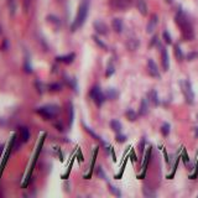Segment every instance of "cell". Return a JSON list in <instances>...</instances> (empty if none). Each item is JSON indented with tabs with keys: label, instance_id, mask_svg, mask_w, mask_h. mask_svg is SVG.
<instances>
[{
	"label": "cell",
	"instance_id": "1",
	"mask_svg": "<svg viewBox=\"0 0 198 198\" xmlns=\"http://www.w3.org/2000/svg\"><path fill=\"white\" fill-rule=\"evenodd\" d=\"M88 11H89V0H82L78 7V13L76 16V20L72 24V31H76L77 29H79L82 25L84 24L85 19L88 16Z\"/></svg>",
	"mask_w": 198,
	"mask_h": 198
},
{
	"label": "cell",
	"instance_id": "2",
	"mask_svg": "<svg viewBox=\"0 0 198 198\" xmlns=\"http://www.w3.org/2000/svg\"><path fill=\"white\" fill-rule=\"evenodd\" d=\"M36 113L40 114L45 120H51V119H53L59 113V108L57 105H53V104H48V105L37 108Z\"/></svg>",
	"mask_w": 198,
	"mask_h": 198
},
{
	"label": "cell",
	"instance_id": "3",
	"mask_svg": "<svg viewBox=\"0 0 198 198\" xmlns=\"http://www.w3.org/2000/svg\"><path fill=\"white\" fill-rule=\"evenodd\" d=\"M180 85H181L182 93H183V95H185V98H186V102H187L188 104H193V103H195V93H193L191 82L187 81V79L181 81L180 82Z\"/></svg>",
	"mask_w": 198,
	"mask_h": 198
},
{
	"label": "cell",
	"instance_id": "4",
	"mask_svg": "<svg viewBox=\"0 0 198 198\" xmlns=\"http://www.w3.org/2000/svg\"><path fill=\"white\" fill-rule=\"evenodd\" d=\"M89 95H91V98L94 100L95 104L98 107H100L102 104L104 103V100H105V94H103V92L100 91V88L98 85H95V87H93L91 89V93H89Z\"/></svg>",
	"mask_w": 198,
	"mask_h": 198
},
{
	"label": "cell",
	"instance_id": "5",
	"mask_svg": "<svg viewBox=\"0 0 198 198\" xmlns=\"http://www.w3.org/2000/svg\"><path fill=\"white\" fill-rule=\"evenodd\" d=\"M147 68H149V73H150L152 77L161 78V74H160V71L157 68V65L155 63L154 59H149V61H147Z\"/></svg>",
	"mask_w": 198,
	"mask_h": 198
},
{
	"label": "cell",
	"instance_id": "6",
	"mask_svg": "<svg viewBox=\"0 0 198 198\" xmlns=\"http://www.w3.org/2000/svg\"><path fill=\"white\" fill-rule=\"evenodd\" d=\"M93 26H94V30L99 33V35H107L108 33V27L104 22L97 20V21L93 22Z\"/></svg>",
	"mask_w": 198,
	"mask_h": 198
},
{
	"label": "cell",
	"instance_id": "7",
	"mask_svg": "<svg viewBox=\"0 0 198 198\" xmlns=\"http://www.w3.org/2000/svg\"><path fill=\"white\" fill-rule=\"evenodd\" d=\"M161 56H162V67L163 71L167 72L170 68V59H169V52L165 47H161Z\"/></svg>",
	"mask_w": 198,
	"mask_h": 198
},
{
	"label": "cell",
	"instance_id": "8",
	"mask_svg": "<svg viewBox=\"0 0 198 198\" xmlns=\"http://www.w3.org/2000/svg\"><path fill=\"white\" fill-rule=\"evenodd\" d=\"M111 26H113V30L117 33H121L123 30H124V25H123V21L120 20V19L115 17L113 19V21H111Z\"/></svg>",
	"mask_w": 198,
	"mask_h": 198
},
{
	"label": "cell",
	"instance_id": "9",
	"mask_svg": "<svg viewBox=\"0 0 198 198\" xmlns=\"http://www.w3.org/2000/svg\"><path fill=\"white\" fill-rule=\"evenodd\" d=\"M74 58H76V55L74 53H69V55H66V56H58V57H56V59H57L58 62H63V63H66V65L72 63Z\"/></svg>",
	"mask_w": 198,
	"mask_h": 198
},
{
	"label": "cell",
	"instance_id": "10",
	"mask_svg": "<svg viewBox=\"0 0 198 198\" xmlns=\"http://www.w3.org/2000/svg\"><path fill=\"white\" fill-rule=\"evenodd\" d=\"M149 113V98H144L140 103V109H139V114L140 115H146Z\"/></svg>",
	"mask_w": 198,
	"mask_h": 198
},
{
	"label": "cell",
	"instance_id": "11",
	"mask_svg": "<svg viewBox=\"0 0 198 198\" xmlns=\"http://www.w3.org/2000/svg\"><path fill=\"white\" fill-rule=\"evenodd\" d=\"M156 25H157V16L156 15H154L151 19H150V21H149V24L146 26V31L147 33H152L155 31V29H156Z\"/></svg>",
	"mask_w": 198,
	"mask_h": 198
},
{
	"label": "cell",
	"instance_id": "12",
	"mask_svg": "<svg viewBox=\"0 0 198 198\" xmlns=\"http://www.w3.org/2000/svg\"><path fill=\"white\" fill-rule=\"evenodd\" d=\"M20 137L22 143H26V141L30 140V130L26 126H21L20 128Z\"/></svg>",
	"mask_w": 198,
	"mask_h": 198
},
{
	"label": "cell",
	"instance_id": "13",
	"mask_svg": "<svg viewBox=\"0 0 198 198\" xmlns=\"http://www.w3.org/2000/svg\"><path fill=\"white\" fill-rule=\"evenodd\" d=\"M110 128L113 131H115L117 134H119L121 131V129H123V126H121V123L117 120V119H113V120L110 121Z\"/></svg>",
	"mask_w": 198,
	"mask_h": 198
},
{
	"label": "cell",
	"instance_id": "14",
	"mask_svg": "<svg viewBox=\"0 0 198 198\" xmlns=\"http://www.w3.org/2000/svg\"><path fill=\"white\" fill-rule=\"evenodd\" d=\"M149 98H150L151 100V103L154 104V105H159L160 104V99H159V94H157V92L155 91V89H152V91L149 93Z\"/></svg>",
	"mask_w": 198,
	"mask_h": 198
},
{
	"label": "cell",
	"instance_id": "15",
	"mask_svg": "<svg viewBox=\"0 0 198 198\" xmlns=\"http://www.w3.org/2000/svg\"><path fill=\"white\" fill-rule=\"evenodd\" d=\"M118 95H119V93H118V91H117L115 88H109V89L107 91V93H105V97H107L108 99H110V100L117 99Z\"/></svg>",
	"mask_w": 198,
	"mask_h": 198
},
{
	"label": "cell",
	"instance_id": "16",
	"mask_svg": "<svg viewBox=\"0 0 198 198\" xmlns=\"http://www.w3.org/2000/svg\"><path fill=\"white\" fill-rule=\"evenodd\" d=\"M137 9H139L141 15L147 14V5H146V3H145V0H139V1H137Z\"/></svg>",
	"mask_w": 198,
	"mask_h": 198
},
{
	"label": "cell",
	"instance_id": "17",
	"mask_svg": "<svg viewBox=\"0 0 198 198\" xmlns=\"http://www.w3.org/2000/svg\"><path fill=\"white\" fill-rule=\"evenodd\" d=\"M128 47H129L130 51L136 50V48L139 47V40H136V39H129L128 40Z\"/></svg>",
	"mask_w": 198,
	"mask_h": 198
},
{
	"label": "cell",
	"instance_id": "18",
	"mask_svg": "<svg viewBox=\"0 0 198 198\" xmlns=\"http://www.w3.org/2000/svg\"><path fill=\"white\" fill-rule=\"evenodd\" d=\"M175 56H176L177 61H182L183 59V52H182L180 45H175Z\"/></svg>",
	"mask_w": 198,
	"mask_h": 198
},
{
	"label": "cell",
	"instance_id": "19",
	"mask_svg": "<svg viewBox=\"0 0 198 198\" xmlns=\"http://www.w3.org/2000/svg\"><path fill=\"white\" fill-rule=\"evenodd\" d=\"M125 115H126V118H128L130 121H135L136 119H137V114L135 113V110H133V109H128V110H126Z\"/></svg>",
	"mask_w": 198,
	"mask_h": 198
},
{
	"label": "cell",
	"instance_id": "20",
	"mask_svg": "<svg viewBox=\"0 0 198 198\" xmlns=\"http://www.w3.org/2000/svg\"><path fill=\"white\" fill-rule=\"evenodd\" d=\"M143 193H144V196H145V197H149V198L156 197V192H154L151 188L146 187V186H144V188H143Z\"/></svg>",
	"mask_w": 198,
	"mask_h": 198
},
{
	"label": "cell",
	"instance_id": "21",
	"mask_svg": "<svg viewBox=\"0 0 198 198\" xmlns=\"http://www.w3.org/2000/svg\"><path fill=\"white\" fill-rule=\"evenodd\" d=\"M24 68H25L26 73H32V66H31V63H30V57H29V56H26V57H25Z\"/></svg>",
	"mask_w": 198,
	"mask_h": 198
},
{
	"label": "cell",
	"instance_id": "22",
	"mask_svg": "<svg viewBox=\"0 0 198 198\" xmlns=\"http://www.w3.org/2000/svg\"><path fill=\"white\" fill-rule=\"evenodd\" d=\"M170 129H171V126L169 123H163L162 126H161V133H162V135L163 136H167L170 134Z\"/></svg>",
	"mask_w": 198,
	"mask_h": 198
},
{
	"label": "cell",
	"instance_id": "23",
	"mask_svg": "<svg viewBox=\"0 0 198 198\" xmlns=\"http://www.w3.org/2000/svg\"><path fill=\"white\" fill-rule=\"evenodd\" d=\"M130 4V0H117V7H119V9H124V7H126Z\"/></svg>",
	"mask_w": 198,
	"mask_h": 198
},
{
	"label": "cell",
	"instance_id": "24",
	"mask_svg": "<svg viewBox=\"0 0 198 198\" xmlns=\"http://www.w3.org/2000/svg\"><path fill=\"white\" fill-rule=\"evenodd\" d=\"M93 40H94V42H95L97 45H98V46H99L100 48H103V50H107V48H108V47H107V45L104 43L103 41L100 40L98 36H95V35H94V36H93Z\"/></svg>",
	"mask_w": 198,
	"mask_h": 198
},
{
	"label": "cell",
	"instance_id": "25",
	"mask_svg": "<svg viewBox=\"0 0 198 198\" xmlns=\"http://www.w3.org/2000/svg\"><path fill=\"white\" fill-rule=\"evenodd\" d=\"M48 89H50L51 92H58L62 89V85L59 83H52V84L48 85Z\"/></svg>",
	"mask_w": 198,
	"mask_h": 198
},
{
	"label": "cell",
	"instance_id": "26",
	"mask_svg": "<svg viewBox=\"0 0 198 198\" xmlns=\"http://www.w3.org/2000/svg\"><path fill=\"white\" fill-rule=\"evenodd\" d=\"M162 37H163V40H165V42H166L167 45H171V43H172V39H171L169 31H163V32H162Z\"/></svg>",
	"mask_w": 198,
	"mask_h": 198
},
{
	"label": "cell",
	"instance_id": "27",
	"mask_svg": "<svg viewBox=\"0 0 198 198\" xmlns=\"http://www.w3.org/2000/svg\"><path fill=\"white\" fill-rule=\"evenodd\" d=\"M114 72H115L114 66L111 65V63H109V66H108V68H107V72H105V76H107V77H110Z\"/></svg>",
	"mask_w": 198,
	"mask_h": 198
},
{
	"label": "cell",
	"instance_id": "28",
	"mask_svg": "<svg viewBox=\"0 0 198 198\" xmlns=\"http://www.w3.org/2000/svg\"><path fill=\"white\" fill-rule=\"evenodd\" d=\"M97 173H98V176L102 178V180H108V177H107V175L104 173V171H103V169L102 167H98V169H97Z\"/></svg>",
	"mask_w": 198,
	"mask_h": 198
},
{
	"label": "cell",
	"instance_id": "29",
	"mask_svg": "<svg viewBox=\"0 0 198 198\" xmlns=\"http://www.w3.org/2000/svg\"><path fill=\"white\" fill-rule=\"evenodd\" d=\"M35 85H36V89H37V92L40 93V94H42L43 93V85H42V83L39 81V79H36V82H35Z\"/></svg>",
	"mask_w": 198,
	"mask_h": 198
},
{
	"label": "cell",
	"instance_id": "30",
	"mask_svg": "<svg viewBox=\"0 0 198 198\" xmlns=\"http://www.w3.org/2000/svg\"><path fill=\"white\" fill-rule=\"evenodd\" d=\"M109 189H110V192L113 193V195H115L117 197H120L121 196V193H120V191L117 188V187H114V186H111V185H109Z\"/></svg>",
	"mask_w": 198,
	"mask_h": 198
},
{
	"label": "cell",
	"instance_id": "31",
	"mask_svg": "<svg viewBox=\"0 0 198 198\" xmlns=\"http://www.w3.org/2000/svg\"><path fill=\"white\" fill-rule=\"evenodd\" d=\"M126 139H128V137H126V135H121L120 133H119L118 135H117V137H115V140H117L118 143H120V144H121V143H125Z\"/></svg>",
	"mask_w": 198,
	"mask_h": 198
},
{
	"label": "cell",
	"instance_id": "32",
	"mask_svg": "<svg viewBox=\"0 0 198 198\" xmlns=\"http://www.w3.org/2000/svg\"><path fill=\"white\" fill-rule=\"evenodd\" d=\"M73 117H74V114H73V107H72V104L69 103V125H72V123H73Z\"/></svg>",
	"mask_w": 198,
	"mask_h": 198
},
{
	"label": "cell",
	"instance_id": "33",
	"mask_svg": "<svg viewBox=\"0 0 198 198\" xmlns=\"http://www.w3.org/2000/svg\"><path fill=\"white\" fill-rule=\"evenodd\" d=\"M182 160H183V162L186 163V165H188L189 163V159H188V155H187V152H186V150L182 151Z\"/></svg>",
	"mask_w": 198,
	"mask_h": 198
},
{
	"label": "cell",
	"instance_id": "34",
	"mask_svg": "<svg viewBox=\"0 0 198 198\" xmlns=\"http://www.w3.org/2000/svg\"><path fill=\"white\" fill-rule=\"evenodd\" d=\"M47 19H48V21L53 22V24H56V25H59V20H58V17L53 16V15H50V16H48Z\"/></svg>",
	"mask_w": 198,
	"mask_h": 198
},
{
	"label": "cell",
	"instance_id": "35",
	"mask_svg": "<svg viewBox=\"0 0 198 198\" xmlns=\"http://www.w3.org/2000/svg\"><path fill=\"white\" fill-rule=\"evenodd\" d=\"M196 57H198V53H197V52H191V53L187 56V59H188V61H192V59H195Z\"/></svg>",
	"mask_w": 198,
	"mask_h": 198
},
{
	"label": "cell",
	"instance_id": "36",
	"mask_svg": "<svg viewBox=\"0 0 198 198\" xmlns=\"http://www.w3.org/2000/svg\"><path fill=\"white\" fill-rule=\"evenodd\" d=\"M7 48H9V41H7L6 39L3 41V46H1V50L3 51H6Z\"/></svg>",
	"mask_w": 198,
	"mask_h": 198
},
{
	"label": "cell",
	"instance_id": "37",
	"mask_svg": "<svg viewBox=\"0 0 198 198\" xmlns=\"http://www.w3.org/2000/svg\"><path fill=\"white\" fill-rule=\"evenodd\" d=\"M30 4H31V0H24V10L25 11H29Z\"/></svg>",
	"mask_w": 198,
	"mask_h": 198
},
{
	"label": "cell",
	"instance_id": "38",
	"mask_svg": "<svg viewBox=\"0 0 198 198\" xmlns=\"http://www.w3.org/2000/svg\"><path fill=\"white\" fill-rule=\"evenodd\" d=\"M146 144V140L143 139V141H141V144H140V151L141 152H144V145Z\"/></svg>",
	"mask_w": 198,
	"mask_h": 198
},
{
	"label": "cell",
	"instance_id": "39",
	"mask_svg": "<svg viewBox=\"0 0 198 198\" xmlns=\"http://www.w3.org/2000/svg\"><path fill=\"white\" fill-rule=\"evenodd\" d=\"M156 43H157V37L154 36V37H152V41H151L150 46H154V45H156Z\"/></svg>",
	"mask_w": 198,
	"mask_h": 198
},
{
	"label": "cell",
	"instance_id": "40",
	"mask_svg": "<svg viewBox=\"0 0 198 198\" xmlns=\"http://www.w3.org/2000/svg\"><path fill=\"white\" fill-rule=\"evenodd\" d=\"M55 128H57V130H59V131H63V126L61 125V124H55Z\"/></svg>",
	"mask_w": 198,
	"mask_h": 198
},
{
	"label": "cell",
	"instance_id": "41",
	"mask_svg": "<svg viewBox=\"0 0 198 198\" xmlns=\"http://www.w3.org/2000/svg\"><path fill=\"white\" fill-rule=\"evenodd\" d=\"M131 160H133V161H137L136 155H134V152H131Z\"/></svg>",
	"mask_w": 198,
	"mask_h": 198
},
{
	"label": "cell",
	"instance_id": "42",
	"mask_svg": "<svg viewBox=\"0 0 198 198\" xmlns=\"http://www.w3.org/2000/svg\"><path fill=\"white\" fill-rule=\"evenodd\" d=\"M78 157H79V159H78V160H79V161H83V157H82V155H81V151L78 152Z\"/></svg>",
	"mask_w": 198,
	"mask_h": 198
},
{
	"label": "cell",
	"instance_id": "43",
	"mask_svg": "<svg viewBox=\"0 0 198 198\" xmlns=\"http://www.w3.org/2000/svg\"><path fill=\"white\" fill-rule=\"evenodd\" d=\"M195 131H196V136L198 137V126H197V128H195Z\"/></svg>",
	"mask_w": 198,
	"mask_h": 198
},
{
	"label": "cell",
	"instance_id": "44",
	"mask_svg": "<svg viewBox=\"0 0 198 198\" xmlns=\"http://www.w3.org/2000/svg\"><path fill=\"white\" fill-rule=\"evenodd\" d=\"M166 3L167 4H171V3H172V0H166Z\"/></svg>",
	"mask_w": 198,
	"mask_h": 198
},
{
	"label": "cell",
	"instance_id": "45",
	"mask_svg": "<svg viewBox=\"0 0 198 198\" xmlns=\"http://www.w3.org/2000/svg\"><path fill=\"white\" fill-rule=\"evenodd\" d=\"M1 149H3V146H0V151H1Z\"/></svg>",
	"mask_w": 198,
	"mask_h": 198
},
{
	"label": "cell",
	"instance_id": "46",
	"mask_svg": "<svg viewBox=\"0 0 198 198\" xmlns=\"http://www.w3.org/2000/svg\"><path fill=\"white\" fill-rule=\"evenodd\" d=\"M10 1H13V0H10Z\"/></svg>",
	"mask_w": 198,
	"mask_h": 198
},
{
	"label": "cell",
	"instance_id": "47",
	"mask_svg": "<svg viewBox=\"0 0 198 198\" xmlns=\"http://www.w3.org/2000/svg\"><path fill=\"white\" fill-rule=\"evenodd\" d=\"M197 118H198V115H197Z\"/></svg>",
	"mask_w": 198,
	"mask_h": 198
},
{
	"label": "cell",
	"instance_id": "48",
	"mask_svg": "<svg viewBox=\"0 0 198 198\" xmlns=\"http://www.w3.org/2000/svg\"><path fill=\"white\" fill-rule=\"evenodd\" d=\"M197 171H198V169H197Z\"/></svg>",
	"mask_w": 198,
	"mask_h": 198
}]
</instances>
